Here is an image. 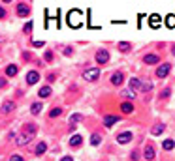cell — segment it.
Here are the masks:
<instances>
[{"instance_id":"4fadbf2b","label":"cell","mask_w":175,"mask_h":161,"mask_svg":"<svg viewBox=\"0 0 175 161\" xmlns=\"http://www.w3.org/2000/svg\"><path fill=\"white\" fill-rule=\"evenodd\" d=\"M81 143H83V137H81V135H74V137L70 139V143H68V144H72V146H79Z\"/></svg>"},{"instance_id":"e0dca14e","label":"cell","mask_w":175,"mask_h":161,"mask_svg":"<svg viewBox=\"0 0 175 161\" xmlns=\"http://www.w3.org/2000/svg\"><path fill=\"white\" fill-rule=\"evenodd\" d=\"M13 109H15V103H13V101H6V103H4V107H2V111H4V113H11Z\"/></svg>"},{"instance_id":"d4e9b609","label":"cell","mask_w":175,"mask_h":161,"mask_svg":"<svg viewBox=\"0 0 175 161\" xmlns=\"http://www.w3.org/2000/svg\"><path fill=\"white\" fill-rule=\"evenodd\" d=\"M121 96H123V98H128V99H134V90H130V88H128V90H123Z\"/></svg>"},{"instance_id":"e575fe53","label":"cell","mask_w":175,"mask_h":161,"mask_svg":"<svg viewBox=\"0 0 175 161\" xmlns=\"http://www.w3.org/2000/svg\"><path fill=\"white\" fill-rule=\"evenodd\" d=\"M138 158H139V152H132V159L138 161Z\"/></svg>"},{"instance_id":"7c38bea8","label":"cell","mask_w":175,"mask_h":161,"mask_svg":"<svg viewBox=\"0 0 175 161\" xmlns=\"http://www.w3.org/2000/svg\"><path fill=\"white\" fill-rule=\"evenodd\" d=\"M143 62H145V64H156V62H158V54H147V56L143 58Z\"/></svg>"},{"instance_id":"52a82bcc","label":"cell","mask_w":175,"mask_h":161,"mask_svg":"<svg viewBox=\"0 0 175 161\" xmlns=\"http://www.w3.org/2000/svg\"><path fill=\"white\" fill-rule=\"evenodd\" d=\"M40 81V73L38 71H28V75H26V83L28 84H36Z\"/></svg>"},{"instance_id":"2e32d148","label":"cell","mask_w":175,"mask_h":161,"mask_svg":"<svg viewBox=\"0 0 175 161\" xmlns=\"http://www.w3.org/2000/svg\"><path fill=\"white\" fill-rule=\"evenodd\" d=\"M151 26H153V28H158V26H160V17H158L156 13L151 15Z\"/></svg>"},{"instance_id":"f546056e","label":"cell","mask_w":175,"mask_h":161,"mask_svg":"<svg viewBox=\"0 0 175 161\" xmlns=\"http://www.w3.org/2000/svg\"><path fill=\"white\" fill-rule=\"evenodd\" d=\"M32 24H34V23H26V24H25V32H26V34H30V30H32Z\"/></svg>"},{"instance_id":"9a60e30c","label":"cell","mask_w":175,"mask_h":161,"mask_svg":"<svg viewBox=\"0 0 175 161\" xmlns=\"http://www.w3.org/2000/svg\"><path fill=\"white\" fill-rule=\"evenodd\" d=\"M121 111H123V113H126V114H130V113L134 111V107H132V103H130V101H126V103H123V105H121Z\"/></svg>"},{"instance_id":"30bf717a","label":"cell","mask_w":175,"mask_h":161,"mask_svg":"<svg viewBox=\"0 0 175 161\" xmlns=\"http://www.w3.org/2000/svg\"><path fill=\"white\" fill-rule=\"evenodd\" d=\"M143 156H145V159H155V148H153V146H151V144H147V146H145V154H143Z\"/></svg>"},{"instance_id":"603a6c76","label":"cell","mask_w":175,"mask_h":161,"mask_svg":"<svg viewBox=\"0 0 175 161\" xmlns=\"http://www.w3.org/2000/svg\"><path fill=\"white\" fill-rule=\"evenodd\" d=\"M119 51H123V53L130 51V43H126V41H121V43H119Z\"/></svg>"},{"instance_id":"4dcf8cb0","label":"cell","mask_w":175,"mask_h":161,"mask_svg":"<svg viewBox=\"0 0 175 161\" xmlns=\"http://www.w3.org/2000/svg\"><path fill=\"white\" fill-rule=\"evenodd\" d=\"M170 94H172V92H170V88H166V90L160 94V98H170Z\"/></svg>"},{"instance_id":"f1b7e54d","label":"cell","mask_w":175,"mask_h":161,"mask_svg":"<svg viewBox=\"0 0 175 161\" xmlns=\"http://www.w3.org/2000/svg\"><path fill=\"white\" fill-rule=\"evenodd\" d=\"M81 118H83L81 114H74V116H72V128H74V124H75V122H79Z\"/></svg>"},{"instance_id":"5b68a950","label":"cell","mask_w":175,"mask_h":161,"mask_svg":"<svg viewBox=\"0 0 175 161\" xmlns=\"http://www.w3.org/2000/svg\"><path fill=\"white\" fill-rule=\"evenodd\" d=\"M170 69H172V66H170V64H162V66L156 69V77H158V79H164V77L170 73Z\"/></svg>"},{"instance_id":"f35d334b","label":"cell","mask_w":175,"mask_h":161,"mask_svg":"<svg viewBox=\"0 0 175 161\" xmlns=\"http://www.w3.org/2000/svg\"><path fill=\"white\" fill-rule=\"evenodd\" d=\"M0 43H2V38H0Z\"/></svg>"},{"instance_id":"277c9868","label":"cell","mask_w":175,"mask_h":161,"mask_svg":"<svg viewBox=\"0 0 175 161\" xmlns=\"http://www.w3.org/2000/svg\"><path fill=\"white\" fill-rule=\"evenodd\" d=\"M130 141H132V133L130 131H123V133L117 135V143L119 144H128Z\"/></svg>"},{"instance_id":"8992f818","label":"cell","mask_w":175,"mask_h":161,"mask_svg":"<svg viewBox=\"0 0 175 161\" xmlns=\"http://www.w3.org/2000/svg\"><path fill=\"white\" fill-rule=\"evenodd\" d=\"M96 60H98V64H106L109 60V53L107 51H98L96 53Z\"/></svg>"},{"instance_id":"4316f807","label":"cell","mask_w":175,"mask_h":161,"mask_svg":"<svg viewBox=\"0 0 175 161\" xmlns=\"http://www.w3.org/2000/svg\"><path fill=\"white\" fill-rule=\"evenodd\" d=\"M166 23H168L170 28H175V15H168L166 17Z\"/></svg>"},{"instance_id":"7402d4cb","label":"cell","mask_w":175,"mask_h":161,"mask_svg":"<svg viewBox=\"0 0 175 161\" xmlns=\"http://www.w3.org/2000/svg\"><path fill=\"white\" fill-rule=\"evenodd\" d=\"M162 146H164V150H172V148L175 146V143L172 141V139H168V141H164V143H162Z\"/></svg>"},{"instance_id":"3957f363","label":"cell","mask_w":175,"mask_h":161,"mask_svg":"<svg viewBox=\"0 0 175 161\" xmlns=\"http://www.w3.org/2000/svg\"><path fill=\"white\" fill-rule=\"evenodd\" d=\"M98 77H100V69H94V68H92V69H87V71L83 73V79H85V81H96Z\"/></svg>"},{"instance_id":"8d00e7d4","label":"cell","mask_w":175,"mask_h":161,"mask_svg":"<svg viewBox=\"0 0 175 161\" xmlns=\"http://www.w3.org/2000/svg\"><path fill=\"white\" fill-rule=\"evenodd\" d=\"M0 86H6V79H0Z\"/></svg>"},{"instance_id":"484cf974","label":"cell","mask_w":175,"mask_h":161,"mask_svg":"<svg viewBox=\"0 0 175 161\" xmlns=\"http://www.w3.org/2000/svg\"><path fill=\"white\" fill-rule=\"evenodd\" d=\"M162 131H164V124H156V126L153 128V133H155V135H160Z\"/></svg>"},{"instance_id":"8fae6325","label":"cell","mask_w":175,"mask_h":161,"mask_svg":"<svg viewBox=\"0 0 175 161\" xmlns=\"http://www.w3.org/2000/svg\"><path fill=\"white\" fill-rule=\"evenodd\" d=\"M17 13H19L21 17H25V15H28V13H30V9H28V6H26V4H19V6H17Z\"/></svg>"},{"instance_id":"ac0fdd59","label":"cell","mask_w":175,"mask_h":161,"mask_svg":"<svg viewBox=\"0 0 175 161\" xmlns=\"http://www.w3.org/2000/svg\"><path fill=\"white\" fill-rule=\"evenodd\" d=\"M47 96H51V86H43V88H40V98H47Z\"/></svg>"},{"instance_id":"83f0119b","label":"cell","mask_w":175,"mask_h":161,"mask_svg":"<svg viewBox=\"0 0 175 161\" xmlns=\"http://www.w3.org/2000/svg\"><path fill=\"white\" fill-rule=\"evenodd\" d=\"M60 114H62V109H58V107H57V109H51V118H57V116H60Z\"/></svg>"},{"instance_id":"d590c367","label":"cell","mask_w":175,"mask_h":161,"mask_svg":"<svg viewBox=\"0 0 175 161\" xmlns=\"http://www.w3.org/2000/svg\"><path fill=\"white\" fill-rule=\"evenodd\" d=\"M4 15H6V11H4V8L0 6V17H4Z\"/></svg>"},{"instance_id":"d6986e66","label":"cell","mask_w":175,"mask_h":161,"mask_svg":"<svg viewBox=\"0 0 175 161\" xmlns=\"http://www.w3.org/2000/svg\"><path fill=\"white\" fill-rule=\"evenodd\" d=\"M30 113H32V114L41 113V103H32V105H30Z\"/></svg>"},{"instance_id":"836d02e7","label":"cell","mask_w":175,"mask_h":161,"mask_svg":"<svg viewBox=\"0 0 175 161\" xmlns=\"http://www.w3.org/2000/svg\"><path fill=\"white\" fill-rule=\"evenodd\" d=\"M34 47H43V41H32Z\"/></svg>"},{"instance_id":"5bb4252c","label":"cell","mask_w":175,"mask_h":161,"mask_svg":"<svg viewBox=\"0 0 175 161\" xmlns=\"http://www.w3.org/2000/svg\"><path fill=\"white\" fill-rule=\"evenodd\" d=\"M6 75H8V77H13V75H17V66H15V64L8 66V68H6Z\"/></svg>"},{"instance_id":"6da1fadb","label":"cell","mask_w":175,"mask_h":161,"mask_svg":"<svg viewBox=\"0 0 175 161\" xmlns=\"http://www.w3.org/2000/svg\"><path fill=\"white\" fill-rule=\"evenodd\" d=\"M34 133H36V126H34V124L25 126V129H23V131H21V135L17 137V146H25V144H28V143L32 141Z\"/></svg>"},{"instance_id":"74e56055","label":"cell","mask_w":175,"mask_h":161,"mask_svg":"<svg viewBox=\"0 0 175 161\" xmlns=\"http://www.w3.org/2000/svg\"><path fill=\"white\" fill-rule=\"evenodd\" d=\"M60 161H74V159H72V158L68 156V158H62V159H60Z\"/></svg>"},{"instance_id":"1f68e13d","label":"cell","mask_w":175,"mask_h":161,"mask_svg":"<svg viewBox=\"0 0 175 161\" xmlns=\"http://www.w3.org/2000/svg\"><path fill=\"white\" fill-rule=\"evenodd\" d=\"M51 58H53V53H51V51H47V53H45V60H47V62H49V60H51Z\"/></svg>"},{"instance_id":"ffe728a7","label":"cell","mask_w":175,"mask_h":161,"mask_svg":"<svg viewBox=\"0 0 175 161\" xmlns=\"http://www.w3.org/2000/svg\"><path fill=\"white\" fill-rule=\"evenodd\" d=\"M45 150H47V144H45V143H40V144L36 146V156H41Z\"/></svg>"},{"instance_id":"44dd1931","label":"cell","mask_w":175,"mask_h":161,"mask_svg":"<svg viewBox=\"0 0 175 161\" xmlns=\"http://www.w3.org/2000/svg\"><path fill=\"white\" fill-rule=\"evenodd\" d=\"M100 143H102V137H100V135H96V133H94V135H92V137H90V144H94V146H98V144H100Z\"/></svg>"},{"instance_id":"d6a6232c","label":"cell","mask_w":175,"mask_h":161,"mask_svg":"<svg viewBox=\"0 0 175 161\" xmlns=\"http://www.w3.org/2000/svg\"><path fill=\"white\" fill-rule=\"evenodd\" d=\"M9 161H23V158H21V156H17V154H15V156H11V159Z\"/></svg>"},{"instance_id":"9c48e42d","label":"cell","mask_w":175,"mask_h":161,"mask_svg":"<svg viewBox=\"0 0 175 161\" xmlns=\"http://www.w3.org/2000/svg\"><path fill=\"white\" fill-rule=\"evenodd\" d=\"M119 122V116H111V114H107L106 118H104V124L107 126V128H111L113 124H117Z\"/></svg>"},{"instance_id":"7a4b0ae2","label":"cell","mask_w":175,"mask_h":161,"mask_svg":"<svg viewBox=\"0 0 175 161\" xmlns=\"http://www.w3.org/2000/svg\"><path fill=\"white\" fill-rule=\"evenodd\" d=\"M68 24H70L72 28L81 26V24H83V13H81L79 9H72V11L68 13Z\"/></svg>"},{"instance_id":"ba28073f","label":"cell","mask_w":175,"mask_h":161,"mask_svg":"<svg viewBox=\"0 0 175 161\" xmlns=\"http://www.w3.org/2000/svg\"><path fill=\"white\" fill-rule=\"evenodd\" d=\"M123 81H124V75H123L121 71H117V73H113V75H111V83H113L115 86L123 84Z\"/></svg>"},{"instance_id":"cb8c5ba5","label":"cell","mask_w":175,"mask_h":161,"mask_svg":"<svg viewBox=\"0 0 175 161\" xmlns=\"http://www.w3.org/2000/svg\"><path fill=\"white\" fill-rule=\"evenodd\" d=\"M130 86H132V88H139V90L143 88V84H141L138 79H130Z\"/></svg>"}]
</instances>
